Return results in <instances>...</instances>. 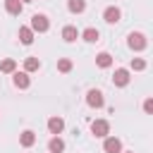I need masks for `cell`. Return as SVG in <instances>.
<instances>
[{
    "label": "cell",
    "instance_id": "obj_9",
    "mask_svg": "<svg viewBox=\"0 0 153 153\" xmlns=\"http://www.w3.org/2000/svg\"><path fill=\"white\" fill-rule=\"evenodd\" d=\"M62 129H65V120H62V117H57V115H55V117H50V120H48V131H50L53 136L62 134Z\"/></svg>",
    "mask_w": 153,
    "mask_h": 153
},
{
    "label": "cell",
    "instance_id": "obj_7",
    "mask_svg": "<svg viewBox=\"0 0 153 153\" xmlns=\"http://www.w3.org/2000/svg\"><path fill=\"white\" fill-rule=\"evenodd\" d=\"M129 69H124V67H120V69H115V76H112V84L117 86V88H124L127 84H129Z\"/></svg>",
    "mask_w": 153,
    "mask_h": 153
},
{
    "label": "cell",
    "instance_id": "obj_3",
    "mask_svg": "<svg viewBox=\"0 0 153 153\" xmlns=\"http://www.w3.org/2000/svg\"><path fill=\"white\" fill-rule=\"evenodd\" d=\"M91 134L98 136V139H105L110 134V122L108 120H93L91 122Z\"/></svg>",
    "mask_w": 153,
    "mask_h": 153
},
{
    "label": "cell",
    "instance_id": "obj_8",
    "mask_svg": "<svg viewBox=\"0 0 153 153\" xmlns=\"http://www.w3.org/2000/svg\"><path fill=\"white\" fill-rule=\"evenodd\" d=\"M12 84L17 86V88H29L31 86V76L26 74V72H12Z\"/></svg>",
    "mask_w": 153,
    "mask_h": 153
},
{
    "label": "cell",
    "instance_id": "obj_15",
    "mask_svg": "<svg viewBox=\"0 0 153 153\" xmlns=\"http://www.w3.org/2000/svg\"><path fill=\"white\" fill-rule=\"evenodd\" d=\"M96 65H98L100 69L112 67V55H110V53H98V55H96Z\"/></svg>",
    "mask_w": 153,
    "mask_h": 153
},
{
    "label": "cell",
    "instance_id": "obj_18",
    "mask_svg": "<svg viewBox=\"0 0 153 153\" xmlns=\"http://www.w3.org/2000/svg\"><path fill=\"white\" fill-rule=\"evenodd\" d=\"M36 69H41V60H38V57H33V55H31V57H26V60H24V72H26V74H31V72H36Z\"/></svg>",
    "mask_w": 153,
    "mask_h": 153
},
{
    "label": "cell",
    "instance_id": "obj_23",
    "mask_svg": "<svg viewBox=\"0 0 153 153\" xmlns=\"http://www.w3.org/2000/svg\"><path fill=\"white\" fill-rule=\"evenodd\" d=\"M120 153H134V151H124V148H122V151H120Z\"/></svg>",
    "mask_w": 153,
    "mask_h": 153
},
{
    "label": "cell",
    "instance_id": "obj_6",
    "mask_svg": "<svg viewBox=\"0 0 153 153\" xmlns=\"http://www.w3.org/2000/svg\"><path fill=\"white\" fill-rule=\"evenodd\" d=\"M103 19H105L108 24H117V22L122 19V10H120V7H115V5H110V7H105V10H103Z\"/></svg>",
    "mask_w": 153,
    "mask_h": 153
},
{
    "label": "cell",
    "instance_id": "obj_11",
    "mask_svg": "<svg viewBox=\"0 0 153 153\" xmlns=\"http://www.w3.org/2000/svg\"><path fill=\"white\" fill-rule=\"evenodd\" d=\"M76 38H79V29L72 26V24H67V26L62 29V41H65V43H74Z\"/></svg>",
    "mask_w": 153,
    "mask_h": 153
},
{
    "label": "cell",
    "instance_id": "obj_21",
    "mask_svg": "<svg viewBox=\"0 0 153 153\" xmlns=\"http://www.w3.org/2000/svg\"><path fill=\"white\" fill-rule=\"evenodd\" d=\"M131 69H134V72H143V69H146V60H143V57H134V60H131Z\"/></svg>",
    "mask_w": 153,
    "mask_h": 153
},
{
    "label": "cell",
    "instance_id": "obj_14",
    "mask_svg": "<svg viewBox=\"0 0 153 153\" xmlns=\"http://www.w3.org/2000/svg\"><path fill=\"white\" fill-rule=\"evenodd\" d=\"M19 41H22L24 45H31V43H33V31H31V26H19Z\"/></svg>",
    "mask_w": 153,
    "mask_h": 153
},
{
    "label": "cell",
    "instance_id": "obj_13",
    "mask_svg": "<svg viewBox=\"0 0 153 153\" xmlns=\"http://www.w3.org/2000/svg\"><path fill=\"white\" fill-rule=\"evenodd\" d=\"M19 143H22L24 148H31V146L36 143V134H33L31 129H24V131H22V136H19Z\"/></svg>",
    "mask_w": 153,
    "mask_h": 153
},
{
    "label": "cell",
    "instance_id": "obj_5",
    "mask_svg": "<svg viewBox=\"0 0 153 153\" xmlns=\"http://www.w3.org/2000/svg\"><path fill=\"white\" fill-rule=\"evenodd\" d=\"M103 151H105V153H120V151H122V141H120L117 136H110V134H108V136L103 139Z\"/></svg>",
    "mask_w": 153,
    "mask_h": 153
},
{
    "label": "cell",
    "instance_id": "obj_24",
    "mask_svg": "<svg viewBox=\"0 0 153 153\" xmlns=\"http://www.w3.org/2000/svg\"><path fill=\"white\" fill-rule=\"evenodd\" d=\"M22 2H24V5H26V2H33V0H22Z\"/></svg>",
    "mask_w": 153,
    "mask_h": 153
},
{
    "label": "cell",
    "instance_id": "obj_20",
    "mask_svg": "<svg viewBox=\"0 0 153 153\" xmlns=\"http://www.w3.org/2000/svg\"><path fill=\"white\" fill-rule=\"evenodd\" d=\"M72 67H74V65H72L69 57H60V60H57V72L67 74V72H72Z\"/></svg>",
    "mask_w": 153,
    "mask_h": 153
},
{
    "label": "cell",
    "instance_id": "obj_2",
    "mask_svg": "<svg viewBox=\"0 0 153 153\" xmlns=\"http://www.w3.org/2000/svg\"><path fill=\"white\" fill-rule=\"evenodd\" d=\"M29 26H31V31H33V33H45V31L50 29V19H48L45 14H33Z\"/></svg>",
    "mask_w": 153,
    "mask_h": 153
},
{
    "label": "cell",
    "instance_id": "obj_10",
    "mask_svg": "<svg viewBox=\"0 0 153 153\" xmlns=\"http://www.w3.org/2000/svg\"><path fill=\"white\" fill-rule=\"evenodd\" d=\"M5 10H7V14L19 17L22 10H24V2H22V0H5Z\"/></svg>",
    "mask_w": 153,
    "mask_h": 153
},
{
    "label": "cell",
    "instance_id": "obj_16",
    "mask_svg": "<svg viewBox=\"0 0 153 153\" xmlns=\"http://www.w3.org/2000/svg\"><path fill=\"white\" fill-rule=\"evenodd\" d=\"M48 151H50V153H62V151H65V141L60 139V134L48 141Z\"/></svg>",
    "mask_w": 153,
    "mask_h": 153
},
{
    "label": "cell",
    "instance_id": "obj_1",
    "mask_svg": "<svg viewBox=\"0 0 153 153\" xmlns=\"http://www.w3.org/2000/svg\"><path fill=\"white\" fill-rule=\"evenodd\" d=\"M127 45L131 48V50H146V45H148V38H146V33H141V31H131L129 36H127Z\"/></svg>",
    "mask_w": 153,
    "mask_h": 153
},
{
    "label": "cell",
    "instance_id": "obj_17",
    "mask_svg": "<svg viewBox=\"0 0 153 153\" xmlns=\"http://www.w3.org/2000/svg\"><path fill=\"white\" fill-rule=\"evenodd\" d=\"M67 10L72 14H81L86 10V0H67Z\"/></svg>",
    "mask_w": 153,
    "mask_h": 153
},
{
    "label": "cell",
    "instance_id": "obj_19",
    "mask_svg": "<svg viewBox=\"0 0 153 153\" xmlns=\"http://www.w3.org/2000/svg\"><path fill=\"white\" fill-rule=\"evenodd\" d=\"M14 69H17V62H14L12 57H7V60L0 62V72H2V74H12Z\"/></svg>",
    "mask_w": 153,
    "mask_h": 153
},
{
    "label": "cell",
    "instance_id": "obj_4",
    "mask_svg": "<svg viewBox=\"0 0 153 153\" xmlns=\"http://www.w3.org/2000/svg\"><path fill=\"white\" fill-rule=\"evenodd\" d=\"M86 103H88V108H103L105 105V98H103V93L98 91V88H91L88 93H86Z\"/></svg>",
    "mask_w": 153,
    "mask_h": 153
},
{
    "label": "cell",
    "instance_id": "obj_22",
    "mask_svg": "<svg viewBox=\"0 0 153 153\" xmlns=\"http://www.w3.org/2000/svg\"><path fill=\"white\" fill-rule=\"evenodd\" d=\"M143 112H146V115L153 112V98H146V100H143Z\"/></svg>",
    "mask_w": 153,
    "mask_h": 153
},
{
    "label": "cell",
    "instance_id": "obj_12",
    "mask_svg": "<svg viewBox=\"0 0 153 153\" xmlns=\"http://www.w3.org/2000/svg\"><path fill=\"white\" fill-rule=\"evenodd\" d=\"M79 38H84L86 43H96V41H100V33H98V29H93V26H88V29H84V31H79Z\"/></svg>",
    "mask_w": 153,
    "mask_h": 153
}]
</instances>
